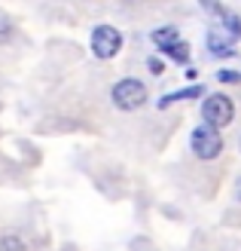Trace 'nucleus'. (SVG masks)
<instances>
[{"label": "nucleus", "mask_w": 241, "mask_h": 251, "mask_svg": "<svg viewBox=\"0 0 241 251\" xmlns=\"http://www.w3.org/2000/svg\"><path fill=\"white\" fill-rule=\"evenodd\" d=\"M214 12H217V16L223 19V25H226V28H229L232 31V37H241V22L232 16V12H226V6H220V3H208Z\"/></svg>", "instance_id": "nucleus-5"}, {"label": "nucleus", "mask_w": 241, "mask_h": 251, "mask_svg": "<svg viewBox=\"0 0 241 251\" xmlns=\"http://www.w3.org/2000/svg\"><path fill=\"white\" fill-rule=\"evenodd\" d=\"M232 117H235L232 98L223 95V92L208 95L205 104H201V120H205V126H211V129H223V126H229Z\"/></svg>", "instance_id": "nucleus-1"}, {"label": "nucleus", "mask_w": 241, "mask_h": 251, "mask_svg": "<svg viewBox=\"0 0 241 251\" xmlns=\"http://www.w3.org/2000/svg\"><path fill=\"white\" fill-rule=\"evenodd\" d=\"M189 144H193V153L198 159H217L220 150H223V138H220L217 129H211V126H196Z\"/></svg>", "instance_id": "nucleus-3"}, {"label": "nucleus", "mask_w": 241, "mask_h": 251, "mask_svg": "<svg viewBox=\"0 0 241 251\" xmlns=\"http://www.w3.org/2000/svg\"><path fill=\"white\" fill-rule=\"evenodd\" d=\"M144 101H147V86L141 80L125 77L113 86V104L119 110H137V107H144Z\"/></svg>", "instance_id": "nucleus-2"}, {"label": "nucleus", "mask_w": 241, "mask_h": 251, "mask_svg": "<svg viewBox=\"0 0 241 251\" xmlns=\"http://www.w3.org/2000/svg\"><path fill=\"white\" fill-rule=\"evenodd\" d=\"M198 95H201V86H189V89H180V92L165 95L162 101H159V107H168V104H174V101H186V98H198Z\"/></svg>", "instance_id": "nucleus-6"}, {"label": "nucleus", "mask_w": 241, "mask_h": 251, "mask_svg": "<svg viewBox=\"0 0 241 251\" xmlns=\"http://www.w3.org/2000/svg\"><path fill=\"white\" fill-rule=\"evenodd\" d=\"M150 71H153V74H162V61H150Z\"/></svg>", "instance_id": "nucleus-12"}, {"label": "nucleus", "mask_w": 241, "mask_h": 251, "mask_svg": "<svg viewBox=\"0 0 241 251\" xmlns=\"http://www.w3.org/2000/svg\"><path fill=\"white\" fill-rule=\"evenodd\" d=\"M177 40H180L177 28H159V31H153V43H156L159 49H168V46L177 43Z\"/></svg>", "instance_id": "nucleus-7"}, {"label": "nucleus", "mask_w": 241, "mask_h": 251, "mask_svg": "<svg viewBox=\"0 0 241 251\" xmlns=\"http://www.w3.org/2000/svg\"><path fill=\"white\" fill-rule=\"evenodd\" d=\"M238 196H241V190H238Z\"/></svg>", "instance_id": "nucleus-13"}, {"label": "nucleus", "mask_w": 241, "mask_h": 251, "mask_svg": "<svg viewBox=\"0 0 241 251\" xmlns=\"http://www.w3.org/2000/svg\"><path fill=\"white\" fill-rule=\"evenodd\" d=\"M217 80L232 86V83H241V74H238V71H220V74H217Z\"/></svg>", "instance_id": "nucleus-11"}, {"label": "nucleus", "mask_w": 241, "mask_h": 251, "mask_svg": "<svg viewBox=\"0 0 241 251\" xmlns=\"http://www.w3.org/2000/svg\"><path fill=\"white\" fill-rule=\"evenodd\" d=\"M208 49H211V52H217V55H229V52H232L229 43H226L220 34H211V37H208Z\"/></svg>", "instance_id": "nucleus-9"}, {"label": "nucleus", "mask_w": 241, "mask_h": 251, "mask_svg": "<svg viewBox=\"0 0 241 251\" xmlns=\"http://www.w3.org/2000/svg\"><path fill=\"white\" fill-rule=\"evenodd\" d=\"M0 251H28V245H24L19 236H3V239H0Z\"/></svg>", "instance_id": "nucleus-10"}, {"label": "nucleus", "mask_w": 241, "mask_h": 251, "mask_svg": "<svg viewBox=\"0 0 241 251\" xmlns=\"http://www.w3.org/2000/svg\"><path fill=\"white\" fill-rule=\"evenodd\" d=\"M122 49V34L113 25H98L92 31V52L98 58H113Z\"/></svg>", "instance_id": "nucleus-4"}, {"label": "nucleus", "mask_w": 241, "mask_h": 251, "mask_svg": "<svg viewBox=\"0 0 241 251\" xmlns=\"http://www.w3.org/2000/svg\"><path fill=\"white\" fill-rule=\"evenodd\" d=\"M165 55H171L174 61H180V65H186V58H189V46L183 43V40H177V43H171L168 49H162Z\"/></svg>", "instance_id": "nucleus-8"}]
</instances>
